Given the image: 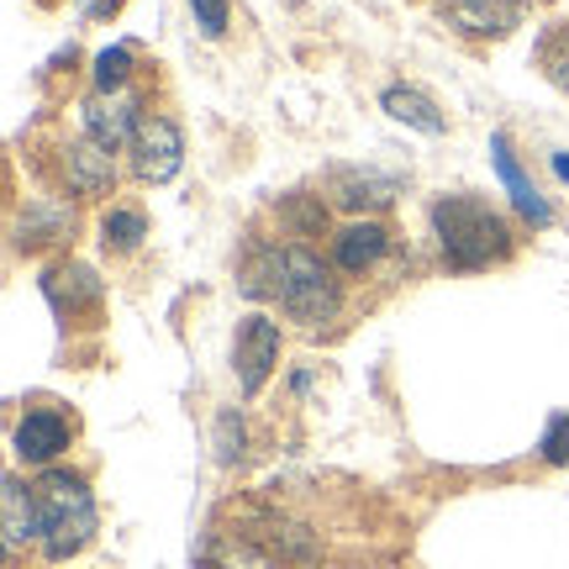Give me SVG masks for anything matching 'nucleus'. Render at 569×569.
<instances>
[{
    "label": "nucleus",
    "mask_w": 569,
    "mask_h": 569,
    "mask_svg": "<svg viewBox=\"0 0 569 569\" xmlns=\"http://www.w3.org/2000/svg\"><path fill=\"white\" fill-rule=\"evenodd\" d=\"M432 238L443 248L448 269H459V274H480V269L511 264L517 248H522L517 227H511L490 201L465 196V190L432 201Z\"/></svg>",
    "instance_id": "f257e3e1"
},
{
    "label": "nucleus",
    "mask_w": 569,
    "mask_h": 569,
    "mask_svg": "<svg viewBox=\"0 0 569 569\" xmlns=\"http://www.w3.org/2000/svg\"><path fill=\"white\" fill-rule=\"evenodd\" d=\"M38 496V522H42V559L48 565H69L74 553H84L101 532V507H96V490L84 475L74 469H38L32 480Z\"/></svg>",
    "instance_id": "f03ea898"
},
{
    "label": "nucleus",
    "mask_w": 569,
    "mask_h": 569,
    "mask_svg": "<svg viewBox=\"0 0 569 569\" xmlns=\"http://www.w3.org/2000/svg\"><path fill=\"white\" fill-rule=\"evenodd\" d=\"M274 306L306 332H322L343 317V280L332 259H322L317 248L306 243H280V290Z\"/></svg>",
    "instance_id": "7ed1b4c3"
},
{
    "label": "nucleus",
    "mask_w": 569,
    "mask_h": 569,
    "mask_svg": "<svg viewBox=\"0 0 569 569\" xmlns=\"http://www.w3.org/2000/svg\"><path fill=\"white\" fill-rule=\"evenodd\" d=\"M74 438H80V422L59 401H27L17 427H11V448H17L21 465L32 469H53L74 448Z\"/></svg>",
    "instance_id": "20e7f679"
},
{
    "label": "nucleus",
    "mask_w": 569,
    "mask_h": 569,
    "mask_svg": "<svg viewBox=\"0 0 569 569\" xmlns=\"http://www.w3.org/2000/svg\"><path fill=\"white\" fill-rule=\"evenodd\" d=\"M184 163V132L174 117H163V111H148L127 142V169H132V180L138 184H169L180 174Z\"/></svg>",
    "instance_id": "39448f33"
},
{
    "label": "nucleus",
    "mask_w": 569,
    "mask_h": 569,
    "mask_svg": "<svg viewBox=\"0 0 569 569\" xmlns=\"http://www.w3.org/2000/svg\"><path fill=\"white\" fill-rule=\"evenodd\" d=\"M142 117H148V90H142V84H132V90H90L80 101L84 138H96L101 148H111V153L132 142Z\"/></svg>",
    "instance_id": "423d86ee"
},
{
    "label": "nucleus",
    "mask_w": 569,
    "mask_h": 569,
    "mask_svg": "<svg viewBox=\"0 0 569 569\" xmlns=\"http://www.w3.org/2000/svg\"><path fill=\"white\" fill-rule=\"evenodd\" d=\"M232 369H238V390L248 401L269 386V375L280 369V322L274 317H264V311L243 317L238 338H232Z\"/></svg>",
    "instance_id": "0eeeda50"
},
{
    "label": "nucleus",
    "mask_w": 569,
    "mask_h": 569,
    "mask_svg": "<svg viewBox=\"0 0 569 569\" xmlns=\"http://www.w3.org/2000/svg\"><path fill=\"white\" fill-rule=\"evenodd\" d=\"M390 248H396V232H390L380 217H353L332 232V243H327V259L338 274H353V280H365L375 269L390 259Z\"/></svg>",
    "instance_id": "6e6552de"
},
{
    "label": "nucleus",
    "mask_w": 569,
    "mask_h": 569,
    "mask_svg": "<svg viewBox=\"0 0 569 569\" xmlns=\"http://www.w3.org/2000/svg\"><path fill=\"white\" fill-rule=\"evenodd\" d=\"M59 174L63 184H69V196H80V201H101V196H111L117 190V153L111 148H101L96 138H69L59 148Z\"/></svg>",
    "instance_id": "1a4fd4ad"
},
{
    "label": "nucleus",
    "mask_w": 569,
    "mask_h": 569,
    "mask_svg": "<svg viewBox=\"0 0 569 569\" xmlns=\"http://www.w3.org/2000/svg\"><path fill=\"white\" fill-rule=\"evenodd\" d=\"M522 17H528V0H443V27L475 42L511 38Z\"/></svg>",
    "instance_id": "9d476101"
},
{
    "label": "nucleus",
    "mask_w": 569,
    "mask_h": 569,
    "mask_svg": "<svg viewBox=\"0 0 569 569\" xmlns=\"http://www.w3.org/2000/svg\"><path fill=\"white\" fill-rule=\"evenodd\" d=\"M42 296L53 301V311L59 317H84V311H101V301H106V284H101V274L90 264H80V259H59V264L42 274Z\"/></svg>",
    "instance_id": "9b49d317"
},
{
    "label": "nucleus",
    "mask_w": 569,
    "mask_h": 569,
    "mask_svg": "<svg viewBox=\"0 0 569 569\" xmlns=\"http://www.w3.org/2000/svg\"><path fill=\"white\" fill-rule=\"evenodd\" d=\"M490 163H496V174H501V184H507L511 206L528 217L532 227H549L553 222V206L543 201V190L532 184V174L517 163V153H511V138L507 132H490Z\"/></svg>",
    "instance_id": "f8f14e48"
},
{
    "label": "nucleus",
    "mask_w": 569,
    "mask_h": 569,
    "mask_svg": "<svg viewBox=\"0 0 569 569\" xmlns=\"http://www.w3.org/2000/svg\"><path fill=\"white\" fill-rule=\"evenodd\" d=\"M380 106H386V117L417 127V132H427V138H443L448 132L443 106L432 101L427 90H417V84H386V90H380Z\"/></svg>",
    "instance_id": "ddd939ff"
},
{
    "label": "nucleus",
    "mask_w": 569,
    "mask_h": 569,
    "mask_svg": "<svg viewBox=\"0 0 569 569\" xmlns=\"http://www.w3.org/2000/svg\"><path fill=\"white\" fill-rule=\"evenodd\" d=\"M0 511H6V553H17L21 543H42L38 496H32V486H21L17 475H6V486H0Z\"/></svg>",
    "instance_id": "4468645a"
},
{
    "label": "nucleus",
    "mask_w": 569,
    "mask_h": 569,
    "mask_svg": "<svg viewBox=\"0 0 569 569\" xmlns=\"http://www.w3.org/2000/svg\"><path fill=\"white\" fill-rule=\"evenodd\" d=\"M201 565L206 569H284V559L269 553L259 538L238 532V538H211L201 549Z\"/></svg>",
    "instance_id": "2eb2a0df"
},
{
    "label": "nucleus",
    "mask_w": 569,
    "mask_h": 569,
    "mask_svg": "<svg viewBox=\"0 0 569 569\" xmlns=\"http://www.w3.org/2000/svg\"><path fill=\"white\" fill-rule=\"evenodd\" d=\"M142 243H148V217H142V206H111V211L101 217V248L106 253L132 259Z\"/></svg>",
    "instance_id": "dca6fc26"
},
{
    "label": "nucleus",
    "mask_w": 569,
    "mask_h": 569,
    "mask_svg": "<svg viewBox=\"0 0 569 569\" xmlns=\"http://www.w3.org/2000/svg\"><path fill=\"white\" fill-rule=\"evenodd\" d=\"M338 201L359 217H375L396 201V180H380V174H338Z\"/></svg>",
    "instance_id": "f3484780"
},
{
    "label": "nucleus",
    "mask_w": 569,
    "mask_h": 569,
    "mask_svg": "<svg viewBox=\"0 0 569 569\" xmlns=\"http://www.w3.org/2000/svg\"><path fill=\"white\" fill-rule=\"evenodd\" d=\"M132 74H138V53H132L127 42L101 48V53H96V63H90V80H96V90H132Z\"/></svg>",
    "instance_id": "a211bd4d"
},
{
    "label": "nucleus",
    "mask_w": 569,
    "mask_h": 569,
    "mask_svg": "<svg viewBox=\"0 0 569 569\" xmlns=\"http://www.w3.org/2000/svg\"><path fill=\"white\" fill-rule=\"evenodd\" d=\"M538 69H543V80L569 96V27H549L538 38Z\"/></svg>",
    "instance_id": "6ab92c4d"
},
{
    "label": "nucleus",
    "mask_w": 569,
    "mask_h": 569,
    "mask_svg": "<svg viewBox=\"0 0 569 569\" xmlns=\"http://www.w3.org/2000/svg\"><path fill=\"white\" fill-rule=\"evenodd\" d=\"M280 217L290 222V238H317L327 227V206L322 196H296V201L280 206Z\"/></svg>",
    "instance_id": "aec40b11"
},
{
    "label": "nucleus",
    "mask_w": 569,
    "mask_h": 569,
    "mask_svg": "<svg viewBox=\"0 0 569 569\" xmlns=\"http://www.w3.org/2000/svg\"><path fill=\"white\" fill-rule=\"evenodd\" d=\"M248 459V432H243V417L238 411H222L217 417V465L232 469Z\"/></svg>",
    "instance_id": "412c9836"
},
{
    "label": "nucleus",
    "mask_w": 569,
    "mask_h": 569,
    "mask_svg": "<svg viewBox=\"0 0 569 569\" xmlns=\"http://www.w3.org/2000/svg\"><path fill=\"white\" fill-rule=\"evenodd\" d=\"M538 459H543L549 469H569V411L549 417L543 438H538Z\"/></svg>",
    "instance_id": "4be33fe9"
},
{
    "label": "nucleus",
    "mask_w": 569,
    "mask_h": 569,
    "mask_svg": "<svg viewBox=\"0 0 569 569\" xmlns=\"http://www.w3.org/2000/svg\"><path fill=\"white\" fill-rule=\"evenodd\" d=\"M184 6H190L196 27H201L211 42L227 38V27H232V0H184Z\"/></svg>",
    "instance_id": "5701e85b"
},
{
    "label": "nucleus",
    "mask_w": 569,
    "mask_h": 569,
    "mask_svg": "<svg viewBox=\"0 0 569 569\" xmlns=\"http://www.w3.org/2000/svg\"><path fill=\"white\" fill-rule=\"evenodd\" d=\"M74 6H80V17H90V21H111L127 0H74Z\"/></svg>",
    "instance_id": "b1692460"
},
{
    "label": "nucleus",
    "mask_w": 569,
    "mask_h": 569,
    "mask_svg": "<svg viewBox=\"0 0 569 569\" xmlns=\"http://www.w3.org/2000/svg\"><path fill=\"white\" fill-rule=\"evenodd\" d=\"M549 163H553V174L569 184V153H549Z\"/></svg>",
    "instance_id": "393cba45"
}]
</instances>
